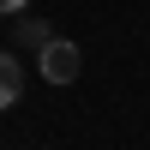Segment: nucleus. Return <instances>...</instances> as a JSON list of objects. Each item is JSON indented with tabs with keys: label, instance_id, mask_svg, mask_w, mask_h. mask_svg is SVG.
Returning <instances> with one entry per match:
<instances>
[{
	"label": "nucleus",
	"instance_id": "1",
	"mask_svg": "<svg viewBox=\"0 0 150 150\" xmlns=\"http://www.w3.org/2000/svg\"><path fill=\"white\" fill-rule=\"evenodd\" d=\"M78 66H84V54H78V42H42V78L48 84H72L78 78Z\"/></svg>",
	"mask_w": 150,
	"mask_h": 150
},
{
	"label": "nucleus",
	"instance_id": "2",
	"mask_svg": "<svg viewBox=\"0 0 150 150\" xmlns=\"http://www.w3.org/2000/svg\"><path fill=\"white\" fill-rule=\"evenodd\" d=\"M18 96H24V66L12 54H0V108H12Z\"/></svg>",
	"mask_w": 150,
	"mask_h": 150
},
{
	"label": "nucleus",
	"instance_id": "3",
	"mask_svg": "<svg viewBox=\"0 0 150 150\" xmlns=\"http://www.w3.org/2000/svg\"><path fill=\"white\" fill-rule=\"evenodd\" d=\"M18 6H24V0H0V12H18Z\"/></svg>",
	"mask_w": 150,
	"mask_h": 150
}]
</instances>
